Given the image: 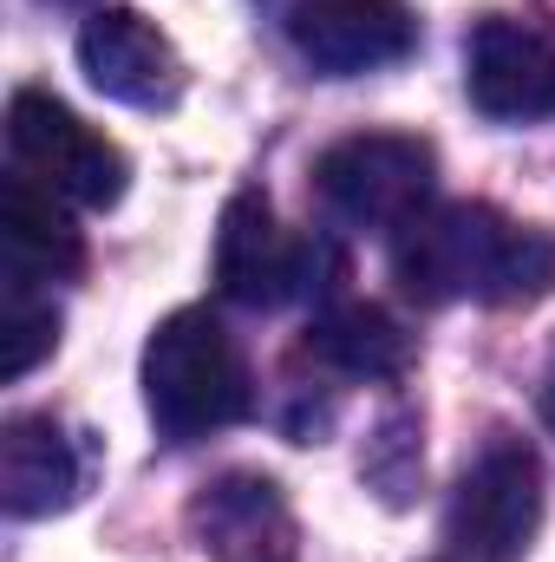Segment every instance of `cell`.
<instances>
[{
    "label": "cell",
    "mask_w": 555,
    "mask_h": 562,
    "mask_svg": "<svg viewBox=\"0 0 555 562\" xmlns=\"http://www.w3.org/2000/svg\"><path fill=\"white\" fill-rule=\"evenodd\" d=\"M393 276L431 307L444 301L517 307V301H543L555 288V236L510 223L490 203H444L399 229Z\"/></svg>",
    "instance_id": "1"
},
{
    "label": "cell",
    "mask_w": 555,
    "mask_h": 562,
    "mask_svg": "<svg viewBox=\"0 0 555 562\" xmlns=\"http://www.w3.org/2000/svg\"><path fill=\"white\" fill-rule=\"evenodd\" d=\"M249 406H256V380L229 327L209 307L163 314L157 334L144 340V413L157 438L196 445L223 425L249 419Z\"/></svg>",
    "instance_id": "2"
},
{
    "label": "cell",
    "mask_w": 555,
    "mask_h": 562,
    "mask_svg": "<svg viewBox=\"0 0 555 562\" xmlns=\"http://www.w3.org/2000/svg\"><path fill=\"white\" fill-rule=\"evenodd\" d=\"M438 157L412 132H360L314 157V196L347 229H406L424 216Z\"/></svg>",
    "instance_id": "3"
},
{
    "label": "cell",
    "mask_w": 555,
    "mask_h": 562,
    "mask_svg": "<svg viewBox=\"0 0 555 562\" xmlns=\"http://www.w3.org/2000/svg\"><path fill=\"white\" fill-rule=\"evenodd\" d=\"M7 150H13L20 177L46 183L53 196L86 203V210H112L125 196V177H132L118 144L92 132L72 105H59L39 86H20L7 99Z\"/></svg>",
    "instance_id": "4"
},
{
    "label": "cell",
    "mask_w": 555,
    "mask_h": 562,
    "mask_svg": "<svg viewBox=\"0 0 555 562\" xmlns=\"http://www.w3.org/2000/svg\"><path fill=\"white\" fill-rule=\"evenodd\" d=\"M543 524V464L523 438L497 431L451 491L444 537L464 562H523Z\"/></svg>",
    "instance_id": "5"
},
{
    "label": "cell",
    "mask_w": 555,
    "mask_h": 562,
    "mask_svg": "<svg viewBox=\"0 0 555 562\" xmlns=\"http://www.w3.org/2000/svg\"><path fill=\"white\" fill-rule=\"evenodd\" d=\"M320 269H333V249L314 236H287L262 190L229 196L216 223V288L242 307H281L320 288Z\"/></svg>",
    "instance_id": "6"
},
{
    "label": "cell",
    "mask_w": 555,
    "mask_h": 562,
    "mask_svg": "<svg viewBox=\"0 0 555 562\" xmlns=\"http://www.w3.org/2000/svg\"><path fill=\"white\" fill-rule=\"evenodd\" d=\"M190 537L209 562H301V524L269 471H223L190 497Z\"/></svg>",
    "instance_id": "7"
},
{
    "label": "cell",
    "mask_w": 555,
    "mask_h": 562,
    "mask_svg": "<svg viewBox=\"0 0 555 562\" xmlns=\"http://www.w3.org/2000/svg\"><path fill=\"white\" fill-rule=\"evenodd\" d=\"M294 53L327 79L386 72L418 46V20L406 0H301L287 13Z\"/></svg>",
    "instance_id": "8"
},
{
    "label": "cell",
    "mask_w": 555,
    "mask_h": 562,
    "mask_svg": "<svg viewBox=\"0 0 555 562\" xmlns=\"http://www.w3.org/2000/svg\"><path fill=\"white\" fill-rule=\"evenodd\" d=\"M79 72L132 112H170L183 99V59L138 7H99L79 26Z\"/></svg>",
    "instance_id": "9"
},
{
    "label": "cell",
    "mask_w": 555,
    "mask_h": 562,
    "mask_svg": "<svg viewBox=\"0 0 555 562\" xmlns=\"http://www.w3.org/2000/svg\"><path fill=\"white\" fill-rule=\"evenodd\" d=\"M464 92L484 119H550L555 40L523 20H477L464 40Z\"/></svg>",
    "instance_id": "10"
},
{
    "label": "cell",
    "mask_w": 555,
    "mask_h": 562,
    "mask_svg": "<svg viewBox=\"0 0 555 562\" xmlns=\"http://www.w3.org/2000/svg\"><path fill=\"white\" fill-rule=\"evenodd\" d=\"M92 477V451L53 413H13L0 425V510L7 517H53L72 510Z\"/></svg>",
    "instance_id": "11"
},
{
    "label": "cell",
    "mask_w": 555,
    "mask_h": 562,
    "mask_svg": "<svg viewBox=\"0 0 555 562\" xmlns=\"http://www.w3.org/2000/svg\"><path fill=\"white\" fill-rule=\"evenodd\" d=\"M86 269V243L66 216V196H53L33 177H7L0 183V276L7 288H39V281H66Z\"/></svg>",
    "instance_id": "12"
},
{
    "label": "cell",
    "mask_w": 555,
    "mask_h": 562,
    "mask_svg": "<svg viewBox=\"0 0 555 562\" xmlns=\"http://www.w3.org/2000/svg\"><path fill=\"white\" fill-rule=\"evenodd\" d=\"M307 353H314L320 367H333L340 380H399V373L412 367V334H406L386 307L347 301V307L314 314Z\"/></svg>",
    "instance_id": "13"
},
{
    "label": "cell",
    "mask_w": 555,
    "mask_h": 562,
    "mask_svg": "<svg viewBox=\"0 0 555 562\" xmlns=\"http://www.w3.org/2000/svg\"><path fill=\"white\" fill-rule=\"evenodd\" d=\"M53 347H59V307L26 294V288H7V307H0V380H26Z\"/></svg>",
    "instance_id": "14"
},
{
    "label": "cell",
    "mask_w": 555,
    "mask_h": 562,
    "mask_svg": "<svg viewBox=\"0 0 555 562\" xmlns=\"http://www.w3.org/2000/svg\"><path fill=\"white\" fill-rule=\"evenodd\" d=\"M543 413H550V425H555V367H550V386H543Z\"/></svg>",
    "instance_id": "15"
},
{
    "label": "cell",
    "mask_w": 555,
    "mask_h": 562,
    "mask_svg": "<svg viewBox=\"0 0 555 562\" xmlns=\"http://www.w3.org/2000/svg\"><path fill=\"white\" fill-rule=\"evenodd\" d=\"M46 7H86V0H46Z\"/></svg>",
    "instance_id": "16"
}]
</instances>
